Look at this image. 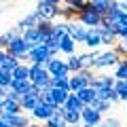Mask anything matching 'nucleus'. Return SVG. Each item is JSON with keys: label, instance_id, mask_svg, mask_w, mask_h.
<instances>
[{"label": "nucleus", "instance_id": "obj_51", "mask_svg": "<svg viewBox=\"0 0 127 127\" xmlns=\"http://www.w3.org/2000/svg\"><path fill=\"white\" fill-rule=\"evenodd\" d=\"M0 2H4V0H0Z\"/></svg>", "mask_w": 127, "mask_h": 127}, {"label": "nucleus", "instance_id": "obj_15", "mask_svg": "<svg viewBox=\"0 0 127 127\" xmlns=\"http://www.w3.org/2000/svg\"><path fill=\"white\" fill-rule=\"evenodd\" d=\"M38 21H40V17H38V13H36V11H32L30 15H26L23 19H19V21H17V26H15V30H17L19 34H21V32L26 30V28H32V26H36Z\"/></svg>", "mask_w": 127, "mask_h": 127}, {"label": "nucleus", "instance_id": "obj_49", "mask_svg": "<svg viewBox=\"0 0 127 127\" xmlns=\"http://www.w3.org/2000/svg\"><path fill=\"white\" fill-rule=\"evenodd\" d=\"M123 62H125V64H127V55H125V57H123Z\"/></svg>", "mask_w": 127, "mask_h": 127}, {"label": "nucleus", "instance_id": "obj_37", "mask_svg": "<svg viewBox=\"0 0 127 127\" xmlns=\"http://www.w3.org/2000/svg\"><path fill=\"white\" fill-rule=\"evenodd\" d=\"M68 76H70V74H68ZM68 76H51V87H59V89H68L70 91Z\"/></svg>", "mask_w": 127, "mask_h": 127}, {"label": "nucleus", "instance_id": "obj_3", "mask_svg": "<svg viewBox=\"0 0 127 127\" xmlns=\"http://www.w3.org/2000/svg\"><path fill=\"white\" fill-rule=\"evenodd\" d=\"M76 21H81L85 28H97L102 23V15H97L93 9L89 6V0L85 2V6H83L81 11H78L76 15Z\"/></svg>", "mask_w": 127, "mask_h": 127}, {"label": "nucleus", "instance_id": "obj_29", "mask_svg": "<svg viewBox=\"0 0 127 127\" xmlns=\"http://www.w3.org/2000/svg\"><path fill=\"white\" fill-rule=\"evenodd\" d=\"M87 106H91V108H95V110H100V112L104 114V112H108V110H110L112 102H110V100H100V97H95V100L91 102V104H87Z\"/></svg>", "mask_w": 127, "mask_h": 127}, {"label": "nucleus", "instance_id": "obj_26", "mask_svg": "<svg viewBox=\"0 0 127 127\" xmlns=\"http://www.w3.org/2000/svg\"><path fill=\"white\" fill-rule=\"evenodd\" d=\"M66 64H68L70 74H72V72H78V70H83V64H81V57H78V53L66 55Z\"/></svg>", "mask_w": 127, "mask_h": 127}, {"label": "nucleus", "instance_id": "obj_50", "mask_svg": "<svg viewBox=\"0 0 127 127\" xmlns=\"http://www.w3.org/2000/svg\"><path fill=\"white\" fill-rule=\"evenodd\" d=\"M123 38H127V32H125V36H123Z\"/></svg>", "mask_w": 127, "mask_h": 127}, {"label": "nucleus", "instance_id": "obj_25", "mask_svg": "<svg viewBox=\"0 0 127 127\" xmlns=\"http://www.w3.org/2000/svg\"><path fill=\"white\" fill-rule=\"evenodd\" d=\"M11 87H13V89H17L19 93H28V91L32 89V81L30 78H13V83H11Z\"/></svg>", "mask_w": 127, "mask_h": 127}, {"label": "nucleus", "instance_id": "obj_4", "mask_svg": "<svg viewBox=\"0 0 127 127\" xmlns=\"http://www.w3.org/2000/svg\"><path fill=\"white\" fill-rule=\"evenodd\" d=\"M30 49H32V47L21 38V34H17V36H15L13 40L6 45V53L15 55L19 62H26V55H28V51H30Z\"/></svg>", "mask_w": 127, "mask_h": 127}, {"label": "nucleus", "instance_id": "obj_44", "mask_svg": "<svg viewBox=\"0 0 127 127\" xmlns=\"http://www.w3.org/2000/svg\"><path fill=\"white\" fill-rule=\"evenodd\" d=\"M81 127H104V123H100V125H83L81 123Z\"/></svg>", "mask_w": 127, "mask_h": 127}, {"label": "nucleus", "instance_id": "obj_8", "mask_svg": "<svg viewBox=\"0 0 127 127\" xmlns=\"http://www.w3.org/2000/svg\"><path fill=\"white\" fill-rule=\"evenodd\" d=\"M102 121H104V114L100 110L91 108V106H85L81 110V123L83 125H100Z\"/></svg>", "mask_w": 127, "mask_h": 127}, {"label": "nucleus", "instance_id": "obj_48", "mask_svg": "<svg viewBox=\"0 0 127 127\" xmlns=\"http://www.w3.org/2000/svg\"><path fill=\"white\" fill-rule=\"evenodd\" d=\"M2 102H4V97H0V106H2Z\"/></svg>", "mask_w": 127, "mask_h": 127}, {"label": "nucleus", "instance_id": "obj_9", "mask_svg": "<svg viewBox=\"0 0 127 127\" xmlns=\"http://www.w3.org/2000/svg\"><path fill=\"white\" fill-rule=\"evenodd\" d=\"M66 26H68V36L72 38L74 42H83L85 40V34H87V28L83 26L81 21H76V19H70V21H66Z\"/></svg>", "mask_w": 127, "mask_h": 127}, {"label": "nucleus", "instance_id": "obj_27", "mask_svg": "<svg viewBox=\"0 0 127 127\" xmlns=\"http://www.w3.org/2000/svg\"><path fill=\"white\" fill-rule=\"evenodd\" d=\"M97 55H100V53H97L95 49H89L87 53H78V57H81V64H83V68H89V70H91V66H93V59L97 57Z\"/></svg>", "mask_w": 127, "mask_h": 127}, {"label": "nucleus", "instance_id": "obj_43", "mask_svg": "<svg viewBox=\"0 0 127 127\" xmlns=\"http://www.w3.org/2000/svg\"><path fill=\"white\" fill-rule=\"evenodd\" d=\"M4 53H6V49H2V47H0V62H2V57H4Z\"/></svg>", "mask_w": 127, "mask_h": 127}, {"label": "nucleus", "instance_id": "obj_40", "mask_svg": "<svg viewBox=\"0 0 127 127\" xmlns=\"http://www.w3.org/2000/svg\"><path fill=\"white\" fill-rule=\"evenodd\" d=\"M6 97L9 100H15V102H21V93L17 89H13V87H6Z\"/></svg>", "mask_w": 127, "mask_h": 127}, {"label": "nucleus", "instance_id": "obj_18", "mask_svg": "<svg viewBox=\"0 0 127 127\" xmlns=\"http://www.w3.org/2000/svg\"><path fill=\"white\" fill-rule=\"evenodd\" d=\"M85 85H89V83H87V78L81 74V70H78V72H72V74L68 76V87H70V91H78L81 87H85Z\"/></svg>", "mask_w": 127, "mask_h": 127}, {"label": "nucleus", "instance_id": "obj_32", "mask_svg": "<svg viewBox=\"0 0 127 127\" xmlns=\"http://www.w3.org/2000/svg\"><path fill=\"white\" fill-rule=\"evenodd\" d=\"M19 64V59L15 57V55L11 53H4V57H2V62H0V68H4V70H13L15 66Z\"/></svg>", "mask_w": 127, "mask_h": 127}, {"label": "nucleus", "instance_id": "obj_2", "mask_svg": "<svg viewBox=\"0 0 127 127\" xmlns=\"http://www.w3.org/2000/svg\"><path fill=\"white\" fill-rule=\"evenodd\" d=\"M119 59H121V57H119V53L112 49V47H110L108 51L100 53L97 57L93 59V66H91V70H93V72H100V70H108V68H114V66L119 64Z\"/></svg>", "mask_w": 127, "mask_h": 127}, {"label": "nucleus", "instance_id": "obj_16", "mask_svg": "<svg viewBox=\"0 0 127 127\" xmlns=\"http://www.w3.org/2000/svg\"><path fill=\"white\" fill-rule=\"evenodd\" d=\"M17 112H23V110H21V104L6 97V100L2 102V106H0V114H2V117H6V114H17Z\"/></svg>", "mask_w": 127, "mask_h": 127}, {"label": "nucleus", "instance_id": "obj_28", "mask_svg": "<svg viewBox=\"0 0 127 127\" xmlns=\"http://www.w3.org/2000/svg\"><path fill=\"white\" fill-rule=\"evenodd\" d=\"M114 91H117L119 100L121 102H127V81H121V78H114Z\"/></svg>", "mask_w": 127, "mask_h": 127}, {"label": "nucleus", "instance_id": "obj_10", "mask_svg": "<svg viewBox=\"0 0 127 127\" xmlns=\"http://www.w3.org/2000/svg\"><path fill=\"white\" fill-rule=\"evenodd\" d=\"M53 112H55V106H49V104H45L42 100L38 102V104L34 106L32 110H30V114H32V117L36 119V121H42V123H45V121H47V119H49Z\"/></svg>", "mask_w": 127, "mask_h": 127}, {"label": "nucleus", "instance_id": "obj_35", "mask_svg": "<svg viewBox=\"0 0 127 127\" xmlns=\"http://www.w3.org/2000/svg\"><path fill=\"white\" fill-rule=\"evenodd\" d=\"M114 78H121V81H127V64L123 59H119V64L114 66Z\"/></svg>", "mask_w": 127, "mask_h": 127}, {"label": "nucleus", "instance_id": "obj_39", "mask_svg": "<svg viewBox=\"0 0 127 127\" xmlns=\"http://www.w3.org/2000/svg\"><path fill=\"white\" fill-rule=\"evenodd\" d=\"M36 28H38V32H47V34H49L51 28H53V21H51V19H40V21L36 23Z\"/></svg>", "mask_w": 127, "mask_h": 127}, {"label": "nucleus", "instance_id": "obj_46", "mask_svg": "<svg viewBox=\"0 0 127 127\" xmlns=\"http://www.w3.org/2000/svg\"><path fill=\"white\" fill-rule=\"evenodd\" d=\"M49 2H53V4H62V0H49Z\"/></svg>", "mask_w": 127, "mask_h": 127}, {"label": "nucleus", "instance_id": "obj_31", "mask_svg": "<svg viewBox=\"0 0 127 127\" xmlns=\"http://www.w3.org/2000/svg\"><path fill=\"white\" fill-rule=\"evenodd\" d=\"M51 93H53V97H55V104L64 106V102H66V97H68L70 91L68 89H59V87H51Z\"/></svg>", "mask_w": 127, "mask_h": 127}, {"label": "nucleus", "instance_id": "obj_30", "mask_svg": "<svg viewBox=\"0 0 127 127\" xmlns=\"http://www.w3.org/2000/svg\"><path fill=\"white\" fill-rule=\"evenodd\" d=\"M13 78H28V62H19L13 70H11Z\"/></svg>", "mask_w": 127, "mask_h": 127}, {"label": "nucleus", "instance_id": "obj_33", "mask_svg": "<svg viewBox=\"0 0 127 127\" xmlns=\"http://www.w3.org/2000/svg\"><path fill=\"white\" fill-rule=\"evenodd\" d=\"M19 32L15 30V28H11V30H6V32H2V34H0V47H2V49H6V45H9L11 40H13L15 36H17Z\"/></svg>", "mask_w": 127, "mask_h": 127}, {"label": "nucleus", "instance_id": "obj_41", "mask_svg": "<svg viewBox=\"0 0 127 127\" xmlns=\"http://www.w3.org/2000/svg\"><path fill=\"white\" fill-rule=\"evenodd\" d=\"M102 123H104V127H121V121L119 119H106Z\"/></svg>", "mask_w": 127, "mask_h": 127}, {"label": "nucleus", "instance_id": "obj_14", "mask_svg": "<svg viewBox=\"0 0 127 127\" xmlns=\"http://www.w3.org/2000/svg\"><path fill=\"white\" fill-rule=\"evenodd\" d=\"M38 102H40V95H38V93H32V91H28V93L21 95V102H19V104H21V110H23V112H30V110L38 104Z\"/></svg>", "mask_w": 127, "mask_h": 127}, {"label": "nucleus", "instance_id": "obj_1", "mask_svg": "<svg viewBox=\"0 0 127 127\" xmlns=\"http://www.w3.org/2000/svg\"><path fill=\"white\" fill-rule=\"evenodd\" d=\"M28 78L40 91H45V89L51 87V74L47 72V68L42 64H28Z\"/></svg>", "mask_w": 127, "mask_h": 127}, {"label": "nucleus", "instance_id": "obj_38", "mask_svg": "<svg viewBox=\"0 0 127 127\" xmlns=\"http://www.w3.org/2000/svg\"><path fill=\"white\" fill-rule=\"evenodd\" d=\"M11 83H13V76H11V70H4L0 68V87H11Z\"/></svg>", "mask_w": 127, "mask_h": 127}, {"label": "nucleus", "instance_id": "obj_52", "mask_svg": "<svg viewBox=\"0 0 127 127\" xmlns=\"http://www.w3.org/2000/svg\"><path fill=\"white\" fill-rule=\"evenodd\" d=\"M0 13H2V9H0Z\"/></svg>", "mask_w": 127, "mask_h": 127}, {"label": "nucleus", "instance_id": "obj_11", "mask_svg": "<svg viewBox=\"0 0 127 127\" xmlns=\"http://www.w3.org/2000/svg\"><path fill=\"white\" fill-rule=\"evenodd\" d=\"M55 110L59 112V117L64 119V123H66V125H78V123H81V112L68 110L66 106H57Z\"/></svg>", "mask_w": 127, "mask_h": 127}, {"label": "nucleus", "instance_id": "obj_47", "mask_svg": "<svg viewBox=\"0 0 127 127\" xmlns=\"http://www.w3.org/2000/svg\"><path fill=\"white\" fill-rule=\"evenodd\" d=\"M68 127H81V123H78V125H68Z\"/></svg>", "mask_w": 127, "mask_h": 127}, {"label": "nucleus", "instance_id": "obj_5", "mask_svg": "<svg viewBox=\"0 0 127 127\" xmlns=\"http://www.w3.org/2000/svg\"><path fill=\"white\" fill-rule=\"evenodd\" d=\"M47 72L51 74V76H68L70 70H68V64H66V59H59V55H55V57H49L45 64Z\"/></svg>", "mask_w": 127, "mask_h": 127}, {"label": "nucleus", "instance_id": "obj_20", "mask_svg": "<svg viewBox=\"0 0 127 127\" xmlns=\"http://www.w3.org/2000/svg\"><path fill=\"white\" fill-rule=\"evenodd\" d=\"M59 53H64V55H72V53H76V42H74L72 38L68 36V34H64L62 40H59Z\"/></svg>", "mask_w": 127, "mask_h": 127}, {"label": "nucleus", "instance_id": "obj_36", "mask_svg": "<svg viewBox=\"0 0 127 127\" xmlns=\"http://www.w3.org/2000/svg\"><path fill=\"white\" fill-rule=\"evenodd\" d=\"M51 34H55V36H64V34H68V26H66V21H53V28H51Z\"/></svg>", "mask_w": 127, "mask_h": 127}, {"label": "nucleus", "instance_id": "obj_19", "mask_svg": "<svg viewBox=\"0 0 127 127\" xmlns=\"http://www.w3.org/2000/svg\"><path fill=\"white\" fill-rule=\"evenodd\" d=\"M74 93L78 95V100H81L85 106H87V104H91V102L95 100V89H93L91 85H85V87H81V89H78V91H74Z\"/></svg>", "mask_w": 127, "mask_h": 127}, {"label": "nucleus", "instance_id": "obj_22", "mask_svg": "<svg viewBox=\"0 0 127 127\" xmlns=\"http://www.w3.org/2000/svg\"><path fill=\"white\" fill-rule=\"evenodd\" d=\"M38 36H40V32H38V28H36V26H32V28H26V30L21 32V38H23V40H26L30 47L38 45Z\"/></svg>", "mask_w": 127, "mask_h": 127}, {"label": "nucleus", "instance_id": "obj_45", "mask_svg": "<svg viewBox=\"0 0 127 127\" xmlns=\"http://www.w3.org/2000/svg\"><path fill=\"white\" fill-rule=\"evenodd\" d=\"M28 127H45V125H40V123H30Z\"/></svg>", "mask_w": 127, "mask_h": 127}, {"label": "nucleus", "instance_id": "obj_23", "mask_svg": "<svg viewBox=\"0 0 127 127\" xmlns=\"http://www.w3.org/2000/svg\"><path fill=\"white\" fill-rule=\"evenodd\" d=\"M110 2H112V0H89V6H91L97 15L104 17V15L108 13V9H110Z\"/></svg>", "mask_w": 127, "mask_h": 127}, {"label": "nucleus", "instance_id": "obj_34", "mask_svg": "<svg viewBox=\"0 0 127 127\" xmlns=\"http://www.w3.org/2000/svg\"><path fill=\"white\" fill-rule=\"evenodd\" d=\"M45 127H66V123H64V119L59 117V112L55 110V112L45 121Z\"/></svg>", "mask_w": 127, "mask_h": 127}, {"label": "nucleus", "instance_id": "obj_21", "mask_svg": "<svg viewBox=\"0 0 127 127\" xmlns=\"http://www.w3.org/2000/svg\"><path fill=\"white\" fill-rule=\"evenodd\" d=\"M64 106H66L68 110H74V112H81V110L85 108V104H83V102L78 100V95L74 93V91H70V93H68V97H66Z\"/></svg>", "mask_w": 127, "mask_h": 127}, {"label": "nucleus", "instance_id": "obj_7", "mask_svg": "<svg viewBox=\"0 0 127 127\" xmlns=\"http://www.w3.org/2000/svg\"><path fill=\"white\" fill-rule=\"evenodd\" d=\"M47 59H49V53H47V47L45 45H34L26 55V62L28 64H42L45 66Z\"/></svg>", "mask_w": 127, "mask_h": 127}, {"label": "nucleus", "instance_id": "obj_12", "mask_svg": "<svg viewBox=\"0 0 127 127\" xmlns=\"http://www.w3.org/2000/svg\"><path fill=\"white\" fill-rule=\"evenodd\" d=\"M112 85H114V76L93 72V78H91V87L93 89H104V87H112Z\"/></svg>", "mask_w": 127, "mask_h": 127}, {"label": "nucleus", "instance_id": "obj_17", "mask_svg": "<svg viewBox=\"0 0 127 127\" xmlns=\"http://www.w3.org/2000/svg\"><path fill=\"white\" fill-rule=\"evenodd\" d=\"M0 117H2V114H0ZM2 119H6V121H9L13 127H28V125H30V119H28V114H26V112L6 114V117H2Z\"/></svg>", "mask_w": 127, "mask_h": 127}, {"label": "nucleus", "instance_id": "obj_42", "mask_svg": "<svg viewBox=\"0 0 127 127\" xmlns=\"http://www.w3.org/2000/svg\"><path fill=\"white\" fill-rule=\"evenodd\" d=\"M0 127H13V125H11V123L6 121V119H2V117H0Z\"/></svg>", "mask_w": 127, "mask_h": 127}, {"label": "nucleus", "instance_id": "obj_6", "mask_svg": "<svg viewBox=\"0 0 127 127\" xmlns=\"http://www.w3.org/2000/svg\"><path fill=\"white\" fill-rule=\"evenodd\" d=\"M36 13L40 19H57L59 17V4H53L49 0H38V6H36Z\"/></svg>", "mask_w": 127, "mask_h": 127}, {"label": "nucleus", "instance_id": "obj_13", "mask_svg": "<svg viewBox=\"0 0 127 127\" xmlns=\"http://www.w3.org/2000/svg\"><path fill=\"white\" fill-rule=\"evenodd\" d=\"M83 45H85L87 49H97V47L102 45V38H100V32H97V28H87V34H85V40H83Z\"/></svg>", "mask_w": 127, "mask_h": 127}, {"label": "nucleus", "instance_id": "obj_24", "mask_svg": "<svg viewBox=\"0 0 127 127\" xmlns=\"http://www.w3.org/2000/svg\"><path fill=\"white\" fill-rule=\"evenodd\" d=\"M97 32H100L102 45H106V47H112L114 42H117V36H114L112 32H108V30H106L104 26H102V23H100V26H97Z\"/></svg>", "mask_w": 127, "mask_h": 127}]
</instances>
